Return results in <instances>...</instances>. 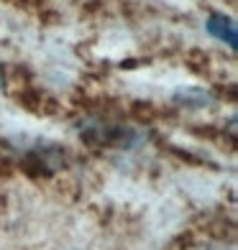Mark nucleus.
I'll return each mask as SVG.
<instances>
[{"label": "nucleus", "mask_w": 238, "mask_h": 250, "mask_svg": "<svg viewBox=\"0 0 238 250\" xmlns=\"http://www.w3.org/2000/svg\"><path fill=\"white\" fill-rule=\"evenodd\" d=\"M0 82H3V79H0Z\"/></svg>", "instance_id": "obj_2"}, {"label": "nucleus", "mask_w": 238, "mask_h": 250, "mask_svg": "<svg viewBox=\"0 0 238 250\" xmlns=\"http://www.w3.org/2000/svg\"><path fill=\"white\" fill-rule=\"evenodd\" d=\"M208 33L213 39H218L223 43H228L231 49L238 46V33H236V23H233V18L228 16H223V13H213L208 18V23H205Z\"/></svg>", "instance_id": "obj_1"}]
</instances>
